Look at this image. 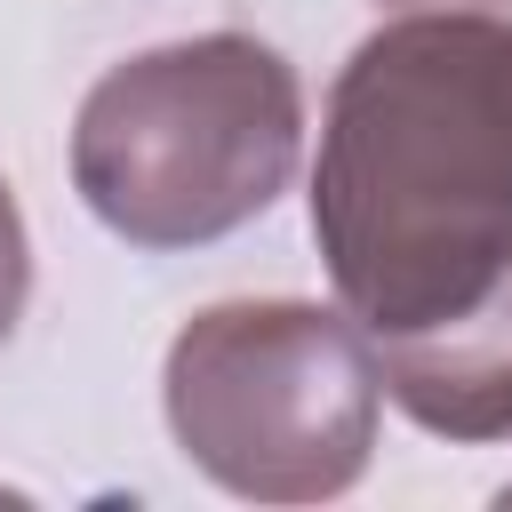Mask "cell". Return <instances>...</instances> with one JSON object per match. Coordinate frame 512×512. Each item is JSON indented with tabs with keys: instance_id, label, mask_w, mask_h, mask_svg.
Returning <instances> with one entry per match:
<instances>
[{
	"instance_id": "1",
	"label": "cell",
	"mask_w": 512,
	"mask_h": 512,
	"mask_svg": "<svg viewBox=\"0 0 512 512\" xmlns=\"http://www.w3.org/2000/svg\"><path fill=\"white\" fill-rule=\"evenodd\" d=\"M312 240L368 336L424 328L512 256V16L408 8L320 112Z\"/></svg>"
},
{
	"instance_id": "3",
	"label": "cell",
	"mask_w": 512,
	"mask_h": 512,
	"mask_svg": "<svg viewBox=\"0 0 512 512\" xmlns=\"http://www.w3.org/2000/svg\"><path fill=\"white\" fill-rule=\"evenodd\" d=\"M160 408L184 464L224 496L320 504L368 472L384 376L352 312L304 296H240L176 328Z\"/></svg>"
},
{
	"instance_id": "7",
	"label": "cell",
	"mask_w": 512,
	"mask_h": 512,
	"mask_svg": "<svg viewBox=\"0 0 512 512\" xmlns=\"http://www.w3.org/2000/svg\"><path fill=\"white\" fill-rule=\"evenodd\" d=\"M504 496H512V488H504Z\"/></svg>"
},
{
	"instance_id": "5",
	"label": "cell",
	"mask_w": 512,
	"mask_h": 512,
	"mask_svg": "<svg viewBox=\"0 0 512 512\" xmlns=\"http://www.w3.org/2000/svg\"><path fill=\"white\" fill-rule=\"evenodd\" d=\"M24 304H32V240H24V208H16V192L0 176V344L16 336Z\"/></svg>"
},
{
	"instance_id": "2",
	"label": "cell",
	"mask_w": 512,
	"mask_h": 512,
	"mask_svg": "<svg viewBox=\"0 0 512 512\" xmlns=\"http://www.w3.org/2000/svg\"><path fill=\"white\" fill-rule=\"evenodd\" d=\"M304 160V80L256 32L112 64L72 120V192L128 248H208L256 224Z\"/></svg>"
},
{
	"instance_id": "4",
	"label": "cell",
	"mask_w": 512,
	"mask_h": 512,
	"mask_svg": "<svg viewBox=\"0 0 512 512\" xmlns=\"http://www.w3.org/2000/svg\"><path fill=\"white\" fill-rule=\"evenodd\" d=\"M384 400L432 440H512V256L456 312L368 336Z\"/></svg>"
},
{
	"instance_id": "6",
	"label": "cell",
	"mask_w": 512,
	"mask_h": 512,
	"mask_svg": "<svg viewBox=\"0 0 512 512\" xmlns=\"http://www.w3.org/2000/svg\"><path fill=\"white\" fill-rule=\"evenodd\" d=\"M384 8H512V0H384Z\"/></svg>"
}]
</instances>
